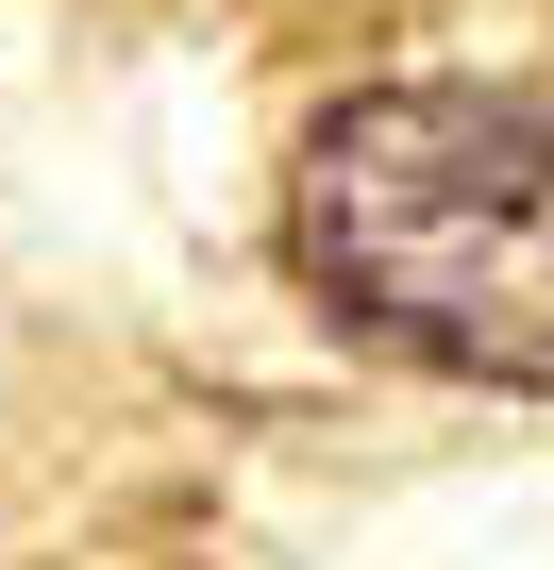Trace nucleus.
<instances>
[{"instance_id":"obj_1","label":"nucleus","mask_w":554,"mask_h":570,"mask_svg":"<svg viewBox=\"0 0 554 570\" xmlns=\"http://www.w3.org/2000/svg\"><path fill=\"white\" fill-rule=\"evenodd\" d=\"M537 185H554V135H537V85H370L303 135L286 168V235H303V285L420 353V370H470V386H537L554 320H537Z\"/></svg>"}]
</instances>
